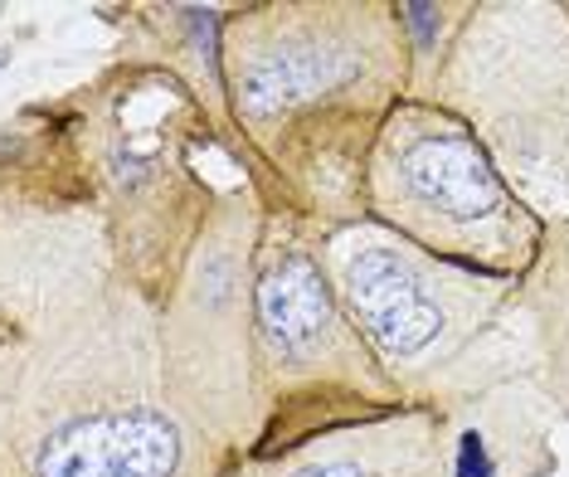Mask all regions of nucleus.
Wrapping results in <instances>:
<instances>
[{
    "instance_id": "nucleus-1",
    "label": "nucleus",
    "mask_w": 569,
    "mask_h": 477,
    "mask_svg": "<svg viewBox=\"0 0 569 477\" xmlns=\"http://www.w3.org/2000/svg\"><path fill=\"white\" fill-rule=\"evenodd\" d=\"M239 166L312 235L366 219V166L409 98L395 0H258L219 34Z\"/></svg>"
},
{
    "instance_id": "nucleus-4",
    "label": "nucleus",
    "mask_w": 569,
    "mask_h": 477,
    "mask_svg": "<svg viewBox=\"0 0 569 477\" xmlns=\"http://www.w3.org/2000/svg\"><path fill=\"white\" fill-rule=\"evenodd\" d=\"M200 147H224V137L196 93L157 63L127 59L83 93L73 151L88 196L108 219L122 274L157 302V312L224 186L200 171Z\"/></svg>"
},
{
    "instance_id": "nucleus-7",
    "label": "nucleus",
    "mask_w": 569,
    "mask_h": 477,
    "mask_svg": "<svg viewBox=\"0 0 569 477\" xmlns=\"http://www.w3.org/2000/svg\"><path fill=\"white\" fill-rule=\"evenodd\" d=\"M263 200L249 176L219 186L204 229L161 302V366L171 405L190 419L229 473L258 454L253 395V254Z\"/></svg>"
},
{
    "instance_id": "nucleus-3",
    "label": "nucleus",
    "mask_w": 569,
    "mask_h": 477,
    "mask_svg": "<svg viewBox=\"0 0 569 477\" xmlns=\"http://www.w3.org/2000/svg\"><path fill=\"white\" fill-rule=\"evenodd\" d=\"M312 239L336 302L409 409H448L501 380L536 376L540 351L521 282L433 259L375 219Z\"/></svg>"
},
{
    "instance_id": "nucleus-5",
    "label": "nucleus",
    "mask_w": 569,
    "mask_h": 477,
    "mask_svg": "<svg viewBox=\"0 0 569 477\" xmlns=\"http://www.w3.org/2000/svg\"><path fill=\"white\" fill-rule=\"evenodd\" d=\"M253 458L409 409L336 302L312 229L278 205H263L253 254Z\"/></svg>"
},
{
    "instance_id": "nucleus-12",
    "label": "nucleus",
    "mask_w": 569,
    "mask_h": 477,
    "mask_svg": "<svg viewBox=\"0 0 569 477\" xmlns=\"http://www.w3.org/2000/svg\"><path fill=\"white\" fill-rule=\"evenodd\" d=\"M521 312L530 321V331H536V351L540 341L555 337L569 321V219L546 225L536 264L521 278Z\"/></svg>"
},
{
    "instance_id": "nucleus-6",
    "label": "nucleus",
    "mask_w": 569,
    "mask_h": 477,
    "mask_svg": "<svg viewBox=\"0 0 569 477\" xmlns=\"http://www.w3.org/2000/svg\"><path fill=\"white\" fill-rule=\"evenodd\" d=\"M540 225L569 219V0H472L433 83Z\"/></svg>"
},
{
    "instance_id": "nucleus-8",
    "label": "nucleus",
    "mask_w": 569,
    "mask_h": 477,
    "mask_svg": "<svg viewBox=\"0 0 569 477\" xmlns=\"http://www.w3.org/2000/svg\"><path fill=\"white\" fill-rule=\"evenodd\" d=\"M366 219L472 274L521 282L546 225L516 200L468 127L438 102L405 98L366 166Z\"/></svg>"
},
{
    "instance_id": "nucleus-11",
    "label": "nucleus",
    "mask_w": 569,
    "mask_h": 477,
    "mask_svg": "<svg viewBox=\"0 0 569 477\" xmlns=\"http://www.w3.org/2000/svg\"><path fill=\"white\" fill-rule=\"evenodd\" d=\"M395 16L409 49V98L429 102L438 73L472 16V0H419V6H395Z\"/></svg>"
},
{
    "instance_id": "nucleus-13",
    "label": "nucleus",
    "mask_w": 569,
    "mask_h": 477,
    "mask_svg": "<svg viewBox=\"0 0 569 477\" xmlns=\"http://www.w3.org/2000/svg\"><path fill=\"white\" fill-rule=\"evenodd\" d=\"M536 380L546 385V395L560 405V415L569 419V321L555 337L540 341V366H536Z\"/></svg>"
},
{
    "instance_id": "nucleus-10",
    "label": "nucleus",
    "mask_w": 569,
    "mask_h": 477,
    "mask_svg": "<svg viewBox=\"0 0 569 477\" xmlns=\"http://www.w3.org/2000/svg\"><path fill=\"white\" fill-rule=\"evenodd\" d=\"M438 463V415L399 409V415L346 424L317 434L282 454L239 463L229 477H433Z\"/></svg>"
},
{
    "instance_id": "nucleus-2",
    "label": "nucleus",
    "mask_w": 569,
    "mask_h": 477,
    "mask_svg": "<svg viewBox=\"0 0 569 477\" xmlns=\"http://www.w3.org/2000/svg\"><path fill=\"white\" fill-rule=\"evenodd\" d=\"M0 477H229L171 405L161 312L122 264L0 341Z\"/></svg>"
},
{
    "instance_id": "nucleus-9",
    "label": "nucleus",
    "mask_w": 569,
    "mask_h": 477,
    "mask_svg": "<svg viewBox=\"0 0 569 477\" xmlns=\"http://www.w3.org/2000/svg\"><path fill=\"white\" fill-rule=\"evenodd\" d=\"M438 415L433 477H555V429L560 405L536 376L501 380L491 390L458 399Z\"/></svg>"
}]
</instances>
